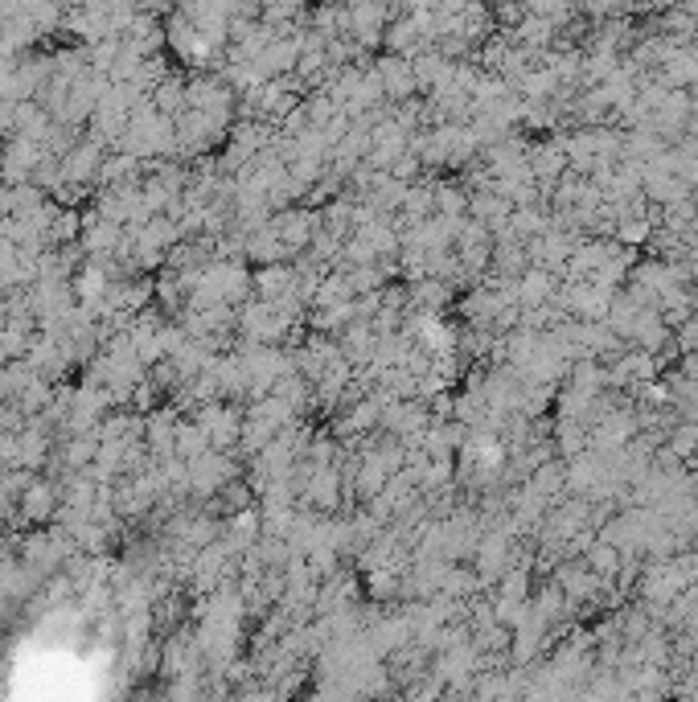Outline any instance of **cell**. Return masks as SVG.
<instances>
[{
	"instance_id": "6da1fadb",
	"label": "cell",
	"mask_w": 698,
	"mask_h": 702,
	"mask_svg": "<svg viewBox=\"0 0 698 702\" xmlns=\"http://www.w3.org/2000/svg\"><path fill=\"white\" fill-rule=\"evenodd\" d=\"M193 419L202 423V432L210 436V448L235 452L239 436H243V411L230 407V399H210L202 407H193Z\"/></svg>"
},
{
	"instance_id": "7a4b0ae2",
	"label": "cell",
	"mask_w": 698,
	"mask_h": 702,
	"mask_svg": "<svg viewBox=\"0 0 698 702\" xmlns=\"http://www.w3.org/2000/svg\"><path fill=\"white\" fill-rule=\"evenodd\" d=\"M239 477V464L235 452H222V448H206L202 456L189 460V493L193 497H214L226 481Z\"/></svg>"
},
{
	"instance_id": "3957f363",
	"label": "cell",
	"mask_w": 698,
	"mask_h": 702,
	"mask_svg": "<svg viewBox=\"0 0 698 702\" xmlns=\"http://www.w3.org/2000/svg\"><path fill=\"white\" fill-rule=\"evenodd\" d=\"M58 501H62V493H58V481L54 477H29V485L21 489V497H17V522L21 526H46V522H54V514H58Z\"/></svg>"
},
{
	"instance_id": "277c9868",
	"label": "cell",
	"mask_w": 698,
	"mask_h": 702,
	"mask_svg": "<svg viewBox=\"0 0 698 702\" xmlns=\"http://www.w3.org/2000/svg\"><path fill=\"white\" fill-rule=\"evenodd\" d=\"M42 152H46L42 144L17 132V136L5 144V156H0V181H9V185L29 181V177H33V165L42 161Z\"/></svg>"
},
{
	"instance_id": "5b68a950",
	"label": "cell",
	"mask_w": 698,
	"mask_h": 702,
	"mask_svg": "<svg viewBox=\"0 0 698 702\" xmlns=\"http://www.w3.org/2000/svg\"><path fill=\"white\" fill-rule=\"evenodd\" d=\"M99 165H103V140L91 136V140H79V144H74V148L62 156V177L87 185V181H95Z\"/></svg>"
},
{
	"instance_id": "8992f818",
	"label": "cell",
	"mask_w": 698,
	"mask_h": 702,
	"mask_svg": "<svg viewBox=\"0 0 698 702\" xmlns=\"http://www.w3.org/2000/svg\"><path fill=\"white\" fill-rule=\"evenodd\" d=\"M173 440H177V411H148V419H144L148 456H152V460L177 456V452H173Z\"/></svg>"
},
{
	"instance_id": "52a82bcc",
	"label": "cell",
	"mask_w": 698,
	"mask_h": 702,
	"mask_svg": "<svg viewBox=\"0 0 698 702\" xmlns=\"http://www.w3.org/2000/svg\"><path fill=\"white\" fill-rule=\"evenodd\" d=\"M629 337L641 345V349H649V354H657L666 341H670V325H666V317L657 308H641L637 317H633V329H629Z\"/></svg>"
},
{
	"instance_id": "ba28073f",
	"label": "cell",
	"mask_w": 698,
	"mask_h": 702,
	"mask_svg": "<svg viewBox=\"0 0 698 702\" xmlns=\"http://www.w3.org/2000/svg\"><path fill=\"white\" fill-rule=\"evenodd\" d=\"M555 292V280H551V271L547 267H526L522 276H518V308H538V304H547Z\"/></svg>"
},
{
	"instance_id": "9c48e42d",
	"label": "cell",
	"mask_w": 698,
	"mask_h": 702,
	"mask_svg": "<svg viewBox=\"0 0 698 702\" xmlns=\"http://www.w3.org/2000/svg\"><path fill=\"white\" fill-rule=\"evenodd\" d=\"M555 579H559V588L567 592V600H571V604H575V600H588V596H596V592H600V583H604V579H600V575H596L588 563H584V567L563 563Z\"/></svg>"
},
{
	"instance_id": "30bf717a",
	"label": "cell",
	"mask_w": 698,
	"mask_h": 702,
	"mask_svg": "<svg viewBox=\"0 0 698 702\" xmlns=\"http://www.w3.org/2000/svg\"><path fill=\"white\" fill-rule=\"evenodd\" d=\"M210 448V436L202 432V423L198 419H177V440H173V452L181 456V460H193V456H202Z\"/></svg>"
},
{
	"instance_id": "8fae6325",
	"label": "cell",
	"mask_w": 698,
	"mask_h": 702,
	"mask_svg": "<svg viewBox=\"0 0 698 702\" xmlns=\"http://www.w3.org/2000/svg\"><path fill=\"white\" fill-rule=\"evenodd\" d=\"M33 333H37V329H21V325H9V321L0 325V366L25 358V354H29Z\"/></svg>"
},
{
	"instance_id": "7c38bea8",
	"label": "cell",
	"mask_w": 698,
	"mask_h": 702,
	"mask_svg": "<svg viewBox=\"0 0 698 702\" xmlns=\"http://www.w3.org/2000/svg\"><path fill=\"white\" fill-rule=\"evenodd\" d=\"M584 551H588V567L600 575V579H608V575H616L620 571V551H616V546L612 542H592V546H584Z\"/></svg>"
},
{
	"instance_id": "4fadbf2b",
	"label": "cell",
	"mask_w": 698,
	"mask_h": 702,
	"mask_svg": "<svg viewBox=\"0 0 698 702\" xmlns=\"http://www.w3.org/2000/svg\"><path fill=\"white\" fill-rule=\"evenodd\" d=\"M698 452V423L694 419H686L682 427H674V432H670V452L666 456H694Z\"/></svg>"
},
{
	"instance_id": "5bb4252c",
	"label": "cell",
	"mask_w": 698,
	"mask_h": 702,
	"mask_svg": "<svg viewBox=\"0 0 698 702\" xmlns=\"http://www.w3.org/2000/svg\"><path fill=\"white\" fill-rule=\"evenodd\" d=\"M436 210H440L444 218H460L464 210H469V198H464L460 189H448V185H440V189H436Z\"/></svg>"
},
{
	"instance_id": "9a60e30c",
	"label": "cell",
	"mask_w": 698,
	"mask_h": 702,
	"mask_svg": "<svg viewBox=\"0 0 698 702\" xmlns=\"http://www.w3.org/2000/svg\"><path fill=\"white\" fill-rule=\"evenodd\" d=\"M678 345L686 354H698V317H686L682 321V333H678Z\"/></svg>"
},
{
	"instance_id": "2e32d148",
	"label": "cell",
	"mask_w": 698,
	"mask_h": 702,
	"mask_svg": "<svg viewBox=\"0 0 698 702\" xmlns=\"http://www.w3.org/2000/svg\"><path fill=\"white\" fill-rule=\"evenodd\" d=\"M5 128H17V107L13 103H0V132Z\"/></svg>"
},
{
	"instance_id": "e0dca14e",
	"label": "cell",
	"mask_w": 698,
	"mask_h": 702,
	"mask_svg": "<svg viewBox=\"0 0 698 702\" xmlns=\"http://www.w3.org/2000/svg\"><path fill=\"white\" fill-rule=\"evenodd\" d=\"M0 325H5V304H0Z\"/></svg>"
},
{
	"instance_id": "ac0fdd59",
	"label": "cell",
	"mask_w": 698,
	"mask_h": 702,
	"mask_svg": "<svg viewBox=\"0 0 698 702\" xmlns=\"http://www.w3.org/2000/svg\"><path fill=\"white\" fill-rule=\"evenodd\" d=\"M0 156H5V140H0Z\"/></svg>"
}]
</instances>
